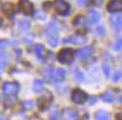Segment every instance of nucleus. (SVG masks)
<instances>
[{
  "label": "nucleus",
  "instance_id": "1",
  "mask_svg": "<svg viewBox=\"0 0 122 120\" xmlns=\"http://www.w3.org/2000/svg\"><path fill=\"white\" fill-rule=\"evenodd\" d=\"M46 34L48 37V43L51 44V46L55 47L58 43V28L55 21L48 24L47 28H46Z\"/></svg>",
  "mask_w": 122,
  "mask_h": 120
},
{
  "label": "nucleus",
  "instance_id": "2",
  "mask_svg": "<svg viewBox=\"0 0 122 120\" xmlns=\"http://www.w3.org/2000/svg\"><path fill=\"white\" fill-rule=\"evenodd\" d=\"M74 58V51L71 48H63L58 54V61L61 63H71Z\"/></svg>",
  "mask_w": 122,
  "mask_h": 120
},
{
  "label": "nucleus",
  "instance_id": "3",
  "mask_svg": "<svg viewBox=\"0 0 122 120\" xmlns=\"http://www.w3.org/2000/svg\"><path fill=\"white\" fill-rule=\"evenodd\" d=\"M2 90L7 95H14L19 91V84L17 82H6L2 85Z\"/></svg>",
  "mask_w": 122,
  "mask_h": 120
},
{
  "label": "nucleus",
  "instance_id": "4",
  "mask_svg": "<svg viewBox=\"0 0 122 120\" xmlns=\"http://www.w3.org/2000/svg\"><path fill=\"white\" fill-rule=\"evenodd\" d=\"M53 5L59 15H67L70 12V5L65 2L64 0H55V2Z\"/></svg>",
  "mask_w": 122,
  "mask_h": 120
},
{
  "label": "nucleus",
  "instance_id": "5",
  "mask_svg": "<svg viewBox=\"0 0 122 120\" xmlns=\"http://www.w3.org/2000/svg\"><path fill=\"white\" fill-rule=\"evenodd\" d=\"M86 93H85L84 91L80 90V89H76L72 92V100L73 102L75 103H77V104H82V103H84L86 101Z\"/></svg>",
  "mask_w": 122,
  "mask_h": 120
},
{
  "label": "nucleus",
  "instance_id": "6",
  "mask_svg": "<svg viewBox=\"0 0 122 120\" xmlns=\"http://www.w3.org/2000/svg\"><path fill=\"white\" fill-rule=\"evenodd\" d=\"M19 7H20L21 11L25 15H31L34 12V6L29 0H20L19 1Z\"/></svg>",
  "mask_w": 122,
  "mask_h": 120
},
{
  "label": "nucleus",
  "instance_id": "7",
  "mask_svg": "<svg viewBox=\"0 0 122 120\" xmlns=\"http://www.w3.org/2000/svg\"><path fill=\"white\" fill-rule=\"evenodd\" d=\"M63 118L65 120H78L80 115L75 109H65L63 112Z\"/></svg>",
  "mask_w": 122,
  "mask_h": 120
},
{
  "label": "nucleus",
  "instance_id": "8",
  "mask_svg": "<svg viewBox=\"0 0 122 120\" xmlns=\"http://www.w3.org/2000/svg\"><path fill=\"white\" fill-rule=\"evenodd\" d=\"M107 10L110 12L122 11V0H111L107 5Z\"/></svg>",
  "mask_w": 122,
  "mask_h": 120
},
{
  "label": "nucleus",
  "instance_id": "9",
  "mask_svg": "<svg viewBox=\"0 0 122 120\" xmlns=\"http://www.w3.org/2000/svg\"><path fill=\"white\" fill-rule=\"evenodd\" d=\"M93 54V47L92 46H86V47H83L77 52V56L81 58V60H86L89 58L91 55Z\"/></svg>",
  "mask_w": 122,
  "mask_h": 120
},
{
  "label": "nucleus",
  "instance_id": "10",
  "mask_svg": "<svg viewBox=\"0 0 122 120\" xmlns=\"http://www.w3.org/2000/svg\"><path fill=\"white\" fill-rule=\"evenodd\" d=\"M85 42H86V37L80 36V35H75V36H72L71 38L64 39V43H73V44H84Z\"/></svg>",
  "mask_w": 122,
  "mask_h": 120
},
{
  "label": "nucleus",
  "instance_id": "11",
  "mask_svg": "<svg viewBox=\"0 0 122 120\" xmlns=\"http://www.w3.org/2000/svg\"><path fill=\"white\" fill-rule=\"evenodd\" d=\"M43 74H44L45 79L47 80L48 82H53V81H54V78H55V70L49 66V68H45L44 71H43Z\"/></svg>",
  "mask_w": 122,
  "mask_h": 120
},
{
  "label": "nucleus",
  "instance_id": "12",
  "mask_svg": "<svg viewBox=\"0 0 122 120\" xmlns=\"http://www.w3.org/2000/svg\"><path fill=\"white\" fill-rule=\"evenodd\" d=\"M111 23L117 30H119L122 27V15H115L111 18Z\"/></svg>",
  "mask_w": 122,
  "mask_h": 120
},
{
  "label": "nucleus",
  "instance_id": "13",
  "mask_svg": "<svg viewBox=\"0 0 122 120\" xmlns=\"http://www.w3.org/2000/svg\"><path fill=\"white\" fill-rule=\"evenodd\" d=\"M95 120H110V115L103 110H99L95 113Z\"/></svg>",
  "mask_w": 122,
  "mask_h": 120
},
{
  "label": "nucleus",
  "instance_id": "14",
  "mask_svg": "<svg viewBox=\"0 0 122 120\" xmlns=\"http://www.w3.org/2000/svg\"><path fill=\"white\" fill-rule=\"evenodd\" d=\"M65 75H66L65 70H63V68H58V70H56L55 71V78H54V80H56V81H63L64 78H65Z\"/></svg>",
  "mask_w": 122,
  "mask_h": 120
},
{
  "label": "nucleus",
  "instance_id": "15",
  "mask_svg": "<svg viewBox=\"0 0 122 120\" xmlns=\"http://www.w3.org/2000/svg\"><path fill=\"white\" fill-rule=\"evenodd\" d=\"M35 53L39 60L44 61V46L43 45H36L35 47Z\"/></svg>",
  "mask_w": 122,
  "mask_h": 120
},
{
  "label": "nucleus",
  "instance_id": "16",
  "mask_svg": "<svg viewBox=\"0 0 122 120\" xmlns=\"http://www.w3.org/2000/svg\"><path fill=\"white\" fill-rule=\"evenodd\" d=\"M44 89V81L41 80H36L34 82V91L35 92H41Z\"/></svg>",
  "mask_w": 122,
  "mask_h": 120
},
{
  "label": "nucleus",
  "instance_id": "17",
  "mask_svg": "<svg viewBox=\"0 0 122 120\" xmlns=\"http://www.w3.org/2000/svg\"><path fill=\"white\" fill-rule=\"evenodd\" d=\"M102 100L105 102H112L114 100V95L112 94V92L107 91V92H104V93L102 94Z\"/></svg>",
  "mask_w": 122,
  "mask_h": 120
},
{
  "label": "nucleus",
  "instance_id": "18",
  "mask_svg": "<svg viewBox=\"0 0 122 120\" xmlns=\"http://www.w3.org/2000/svg\"><path fill=\"white\" fill-rule=\"evenodd\" d=\"M90 18H91V21H92V23H97L101 19V15L99 12L91 10V11H90Z\"/></svg>",
  "mask_w": 122,
  "mask_h": 120
},
{
  "label": "nucleus",
  "instance_id": "19",
  "mask_svg": "<svg viewBox=\"0 0 122 120\" xmlns=\"http://www.w3.org/2000/svg\"><path fill=\"white\" fill-rule=\"evenodd\" d=\"M51 101H52V98H49L47 100H46V98H41V99H39V102H38L41 109H46V107L51 103Z\"/></svg>",
  "mask_w": 122,
  "mask_h": 120
},
{
  "label": "nucleus",
  "instance_id": "20",
  "mask_svg": "<svg viewBox=\"0 0 122 120\" xmlns=\"http://www.w3.org/2000/svg\"><path fill=\"white\" fill-rule=\"evenodd\" d=\"M19 27L21 30H28L30 27V23L28 20H21V21H19Z\"/></svg>",
  "mask_w": 122,
  "mask_h": 120
},
{
  "label": "nucleus",
  "instance_id": "21",
  "mask_svg": "<svg viewBox=\"0 0 122 120\" xmlns=\"http://www.w3.org/2000/svg\"><path fill=\"white\" fill-rule=\"evenodd\" d=\"M74 80L76 82H82L83 80H84V75L82 73L81 71H76L74 74Z\"/></svg>",
  "mask_w": 122,
  "mask_h": 120
},
{
  "label": "nucleus",
  "instance_id": "22",
  "mask_svg": "<svg viewBox=\"0 0 122 120\" xmlns=\"http://www.w3.org/2000/svg\"><path fill=\"white\" fill-rule=\"evenodd\" d=\"M85 23H86V18L83 17V16H78V17H76V19L74 20L75 25H82V24H85Z\"/></svg>",
  "mask_w": 122,
  "mask_h": 120
},
{
  "label": "nucleus",
  "instance_id": "23",
  "mask_svg": "<svg viewBox=\"0 0 122 120\" xmlns=\"http://www.w3.org/2000/svg\"><path fill=\"white\" fill-rule=\"evenodd\" d=\"M121 78H122V72L117 71L114 74H113V78H112V79H113V82H118V81H120Z\"/></svg>",
  "mask_w": 122,
  "mask_h": 120
},
{
  "label": "nucleus",
  "instance_id": "24",
  "mask_svg": "<svg viewBox=\"0 0 122 120\" xmlns=\"http://www.w3.org/2000/svg\"><path fill=\"white\" fill-rule=\"evenodd\" d=\"M95 33L99 35V36H104V34H105V29H104V27L99 26L95 29Z\"/></svg>",
  "mask_w": 122,
  "mask_h": 120
},
{
  "label": "nucleus",
  "instance_id": "25",
  "mask_svg": "<svg viewBox=\"0 0 122 120\" xmlns=\"http://www.w3.org/2000/svg\"><path fill=\"white\" fill-rule=\"evenodd\" d=\"M103 72H104V74H105V76H109V75H110V65L107 63L103 64Z\"/></svg>",
  "mask_w": 122,
  "mask_h": 120
},
{
  "label": "nucleus",
  "instance_id": "26",
  "mask_svg": "<svg viewBox=\"0 0 122 120\" xmlns=\"http://www.w3.org/2000/svg\"><path fill=\"white\" fill-rule=\"evenodd\" d=\"M121 48H122V39H119L117 42V44L113 46V49L114 51H119V49H121Z\"/></svg>",
  "mask_w": 122,
  "mask_h": 120
},
{
  "label": "nucleus",
  "instance_id": "27",
  "mask_svg": "<svg viewBox=\"0 0 122 120\" xmlns=\"http://www.w3.org/2000/svg\"><path fill=\"white\" fill-rule=\"evenodd\" d=\"M22 104L25 105V107H26V108L30 109V108H33L34 103H33V101H24V102H22Z\"/></svg>",
  "mask_w": 122,
  "mask_h": 120
},
{
  "label": "nucleus",
  "instance_id": "28",
  "mask_svg": "<svg viewBox=\"0 0 122 120\" xmlns=\"http://www.w3.org/2000/svg\"><path fill=\"white\" fill-rule=\"evenodd\" d=\"M102 1H103V0H92L91 2H92L93 6H96V7H97V6H101V5H102Z\"/></svg>",
  "mask_w": 122,
  "mask_h": 120
},
{
  "label": "nucleus",
  "instance_id": "29",
  "mask_svg": "<svg viewBox=\"0 0 122 120\" xmlns=\"http://www.w3.org/2000/svg\"><path fill=\"white\" fill-rule=\"evenodd\" d=\"M77 1V4L80 5V6H84L85 4H86V0H76Z\"/></svg>",
  "mask_w": 122,
  "mask_h": 120
},
{
  "label": "nucleus",
  "instance_id": "30",
  "mask_svg": "<svg viewBox=\"0 0 122 120\" xmlns=\"http://www.w3.org/2000/svg\"><path fill=\"white\" fill-rule=\"evenodd\" d=\"M117 120H122V112L117 115Z\"/></svg>",
  "mask_w": 122,
  "mask_h": 120
},
{
  "label": "nucleus",
  "instance_id": "31",
  "mask_svg": "<svg viewBox=\"0 0 122 120\" xmlns=\"http://www.w3.org/2000/svg\"><path fill=\"white\" fill-rule=\"evenodd\" d=\"M119 101H120V102H121V103H122V95H121V97H120V99H119Z\"/></svg>",
  "mask_w": 122,
  "mask_h": 120
}]
</instances>
